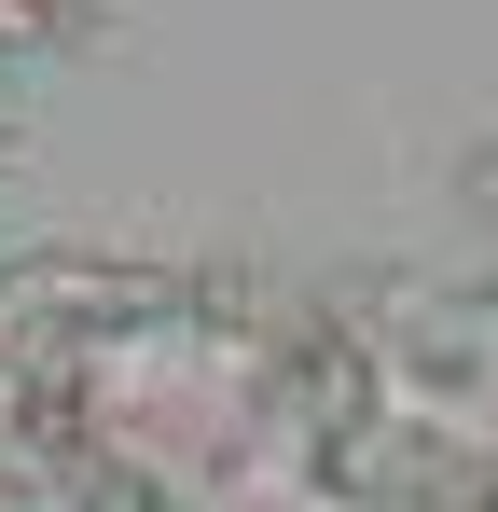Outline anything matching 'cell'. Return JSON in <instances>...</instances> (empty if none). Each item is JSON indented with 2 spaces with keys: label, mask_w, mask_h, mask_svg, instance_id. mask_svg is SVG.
Segmentation results:
<instances>
[{
  "label": "cell",
  "mask_w": 498,
  "mask_h": 512,
  "mask_svg": "<svg viewBox=\"0 0 498 512\" xmlns=\"http://www.w3.org/2000/svg\"><path fill=\"white\" fill-rule=\"evenodd\" d=\"M14 250H28V194L0 180V277H14Z\"/></svg>",
  "instance_id": "6da1fadb"
},
{
  "label": "cell",
  "mask_w": 498,
  "mask_h": 512,
  "mask_svg": "<svg viewBox=\"0 0 498 512\" xmlns=\"http://www.w3.org/2000/svg\"><path fill=\"white\" fill-rule=\"evenodd\" d=\"M28 457V416H14V374H0V471Z\"/></svg>",
  "instance_id": "7a4b0ae2"
}]
</instances>
